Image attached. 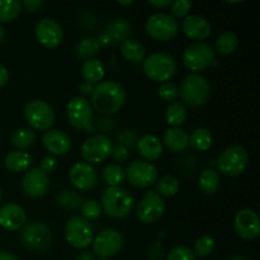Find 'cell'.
<instances>
[{"instance_id":"43","label":"cell","mask_w":260,"mask_h":260,"mask_svg":"<svg viewBox=\"0 0 260 260\" xmlns=\"http://www.w3.org/2000/svg\"><path fill=\"white\" fill-rule=\"evenodd\" d=\"M139 139V135H137V132L135 129H123V131H121L117 135L118 144L121 146L126 147V149H131V147L136 146Z\"/></svg>"},{"instance_id":"7","label":"cell","mask_w":260,"mask_h":260,"mask_svg":"<svg viewBox=\"0 0 260 260\" xmlns=\"http://www.w3.org/2000/svg\"><path fill=\"white\" fill-rule=\"evenodd\" d=\"M113 141L106 134L91 135L81 146V156L88 164H101L106 161L113 150Z\"/></svg>"},{"instance_id":"11","label":"cell","mask_w":260,"mask_h":260,"mask_svg":"<svg viewBox=\"0 0 260 260\" xmlns=\"http://www.w3.org/2000/svg\"><path fill=\"white\" fill-rule=\"evenodd\" d=\"M66 114H68L69 122L74 128L88 131L93 126V107L84 96H74L68 103Z\"/></svg>"},{"instance_id":"59","label":"cell","mask_w":260,"mask_h":260,"mask_svg":"<svg viewBox=\"0 0 260 260\" xmlns=\"http://www.w3.org/2000/svg\"><path fill=\"white\" fill-rule=\"evenodd\" d=\"M95 260H108V259H103V258H99V259H95Z\"/></svg>"},{"instance_id":"3","label":"cell","mask_w":260,"mask_h":260,"mask_svg":"<svg viewBox=\"0 0 260 260\" xmlns=\"http://www.w3.org/2000/svg\"><path fill=\"white\" fill-rule=\"evenodd\" d=\"M142 70L150 80L165 83L174 76L177 60L168 52H154L142 61Z\"/></svg>"},{"instance_id":"46","label":"cell","mask_w":260,"mask_h":260,"mask_svg":"<svg viewBox=\"0 0 260 260\" xmlns=\"http://www.w3.org/2000/svg\"><path fill=\"white\" fill-rule=\"evenodd\" d=\"M56 168H57V160L53 156H45L42 160H41V168L43 173L48 175V173L55 172Z\"/></svg>"},{"instance_id":"49","label":"cell","mask_w":260,"mask_h":260,"mask_svg":"<svg viewBox=\"0 0 260 260\" xmlns=\"http://www.w3.org/2000/svg\"><path fill=\"white\" fill-rule=\"evenodd\" d=\"M22 7H24L28 12L35 13L43 7V2L42 0H24L22 3Z\"/></svg>"},{"instance_id":"29","label":"cell","mask_w":260,"mask_h":260,"mask_svg":"<svg viewBox=\"0 0 260 260\" xmlns=\"http://www.w3.org/2000/svg\"><path fill=\"white\" fill-rule=\"evenodd\" d=\"M239 46V38L231 30H225V32L221 33L217 37L215 43V52H217L218 55L228 56L231 55L234 51L238 48Z\"/></svg>"},{"instance_id":"14","label":"cell","mask_w":260,"mask_h":260,"mask_svg":"<svg viewBox=\"0 0 260 260\" xmlns=\"http://www.w3.org/2000/svg\"><path fill=\"white\" fill-rule=\"evenodd\" d=\"M128 183L137 188H149L157 182V168L146 160H136L128 165L126 170Z\"/></svg>"},{"instance_id":"23","label":"cell","mask_w":260,"mask_h":260,"mask_svg":"<svg viewBox=\"0 0 260 260\" xmlns=\"http://www.w3.org/2000/svg\"><path fill=\"white\" fill-rule=\"evenodd\" d=\"M140 155L147 160V161H154L157 160L162 155V144L156 136L154 135H144L140 137L136 145Z\"/></svg>"},{"instance_id":"36","label":"cell","mask_w":260,"mask_h":260,"mask_svg":"<svg viewBox=\"0 0 260 260\" xmlns=\"http://www.w3.org/2000/svg\"><path fill=\"white\" fill-rule=\"evenodd\" d=\"M22 3L19 0H0V23L12 22L19 15Z\"/></svg>"},{"instance_id":"5","label":"cell","mask_w":260,"mask_h":260,"mask_svg":"<svg viewBox=\"0 0 260 260\" xmlns=\"http://www.w3.org/2000/svg\"><path fill=\"white\" fill-rule=\"evenodd\" d=\"M216 52L207 42H194L183 52V63L188 70L198 74L215 62Z\"/></svg>"},{"instance_id":"1","label":"cell","mask_w":260,"mask_h":260,"mask_svg":"<svg viewBox=\"0 0 260 260\" xmlns=\"http://www.w3.org/2000/svg\"><path fill=\"white\" fill-rule=\"evenodd\" d=\"M127 93L121 83L114 80H104L96 84L91 93V104L98 113L109 117L117 113L123 107Z\"/></svg>"},{"instance_id":"58","label":"cell","mask_w":260,"mask_h":260,"mask_svg":"<svg viewBox=\"0 0 260 260\" xmlns=\"http://www.w3.org/2000/svg\"><path fill=\"white\" fill-rule=\"evenodd\" d=\"M0 202H2V190H0Z\"/></svg>"},{"instance_id":"6","label":"cell","mask_w":260,"mask_h":260,"mask_svg":"<svg viewBox=\"0 0 260 260\" xmlns=\"http://www.w3.org/2000/svg\"><path fill=\"white\" fill-rule=\"evenodd\" d=\"M248 151L240 145H231L221 152L217 159V168L228 177H239L248 167Z\"/></svg>"},{"instance_id":"42","label":"cell","mask_w":260,"mask_h":260,"mask_svg":"<svg viewBox=\"0 0 260 260\" xmlns=\"http://www.w3.org/2000/svg\"><path fill=\"white\" fill-rule=\"evenodd\" d=\"M165 260H196V255L192 249L185 245H179L169 251Z\"/></svg>"},{"instance_id":"40","label":"cell","mask_w":260,"mask_h":260,"mask_svg":"<svg viewBox=\"0 0 260 260\" xmlns=\"http://www.w3.org/2000/svg\"><path fill=\"white\" fill-rule=\"evenodd\" d=\"M81 211V217L85 218L86 221L89 220H96L99 216L102 215V206L94 200L84 201L83 205L80 206Z\"/></svg>"},{"instance_id":"21","label":"cell","mask_w":260,"mask_h":260,"mask_svg":"<svg viewBox=\"0 0 260 260\" xmlns=\"http://www.w3.org/2000/svg\"><path fill=\"white\" fill-rule=\"evenodd\" d=\"M182 29L190 40L203 42L211 35V24L201 15H187L182 22Z\"/></svg>"},{"instance_id":"41","label":"cell","mask_w":260,"mask_h":260,"mask_svg":"<svg viewBox=\"0 0 260 260\" xmlns=\"http://www.w3.org/2000/svg\"><path fill=\"white\" fill-rule=\"evenodd\" d=\"M160 98L165 102H175V99L179 96V88L175 83L173 81H165L161 83L157 90Z\"/></svg>"},{"instance_id":"15","label":"cell","mask_w":260,"mask_h":260,"mask_svg":"<svg viewBox=\"0 0 260 260\" xmlns=\"http://www.w3.org/2000/svg\"><path fill=\"white\" fill-rule=\"evenodd\" d=\"M137 218L142 223H154L161 218L165 212V202L154 190H149L137 207Z\"/></svg>"},{"instance_id":"13","label":"cell","mask_w":260,"mask_h":260,"mask_svg":"<svg viewBox=\"0 0 260 260\" xmlns=\"http://www.w3.org/2000/svg\"><path fill=\"white\" fill-rule=\"evenodd\" d=\"M94 254L103 259H109L118 254L123 248V236L116 229H106L102 230L93 239Z\"/></svg>"},{"instance_id":"44","label":"cell","mask_w":260,"mask_h":260,"mask_svg":"<svg viewBox=\"0 0 260 260\" xmlns=\"http://www.w3.org/2000/svg\"><path fill=\"white\" fill-rule=\"evenodd\" d=\"M192 5L190 0H175L170 4V9L174 17H187L188 13L192 9Z\"/></svg>"},{"instance_id":"48","label":"cell","mask_w":260,"mask_h":260,"mask_svg":"<svg viewBox=\"0 0 260 260\" xmlns=\"http://www.w3.org/2000/svg\"><path fill=\"white\" fill-rule=\"evenodd\" d=\"M96 127H98V129H101L102 132H109L112 131V129H114L116 123H114V119H112L111 117H103V118H101L98 121Z\"/></svg>"},{"instance_id":"30","label":"cell","mask_w":260,"mask_h":260,"mask_svg":"<svg viewBox=\"0 0 260 260\" xmlns=\"http://www.w3.org/2000/svg\"><path fill=\"white\" fill-rule=\"evenodd\" d=\"M187 119V108L180 102H172L165 109V121L169 126L179 127Z\"/></svg>"},{"instance_id":"16","label":"cell","mask_w":260,"mask_h":260,"mask_svg":"<svg viewBox=\"0 0 260 260\" xmlns=\"http://www.w3.org/2000/svg\"><path fill=\"white\" fill-rule=\"evenodd\" d=\"M236 234L244 240H254L260 235V218L254 210H240L234 220Z\"/></svg>"},{"instance_id":"19","label":"cell","mask_w":260,"mask_h":260,"mask_svg":"<svg viewBox=\"0 0 260 260\" xmlns=\"http://www.w3.org/2000/svg\"><path fill=\"white\" fill-rule=\"evenodd\" d=\"M50 188V179L46 173L40 168L27 170L22 179V189L27 196L32 198H40L47 193Z\"/></svg>"},{"instance_id":"18","label":"cell","mask_w":260,"mask_h":260,"mask_svg":"<svg viewBox=\"0 0 260 260\" xmlns=\"http://www.w3.org/2000/svg\"><path fill=\"white\" fill-rule=\"evenodd\" d=\"M70 183L79 190H90L98 183V174L93 165L85 161L75 162L69 172Z\"/></svg>"},{"instance_id":"22","label":"cell","mask_w":260,"mask_h":260,"mask_svg":"<svg viewBox=\"0 0 260 260\" xmlns=\"http://www.w3.org/2000/svg\"><path fill=\"white\" fill-rule=\"evenodd\" d=\"M42 144L45 149L52 155H65L71 149V140L68 134L61 129H48L42 136Z\"/></svg>"},{"instance_id":"24","label":"cell","mask_w":260,"mask_h":260,"mask_svg":"<svg viewBox=\"0 0 260 260\" xmlns=\"http://www.w3.org/2000/svg\"><path fill=\"white\" fill-rule=\"evenodd\" d=\"M164 145L173 152H182L189 146V135L180 127L168 128L164 134Z\"/></svg>"},{"instance_id":"8","label":"cell","mask_w":260,"mask_h":260,"mask_svg":"<svg viewBox=\"0 0 260 260\" xmlns=\"http://www.w3.org/2000/svg\"><path fill=\"white\" fill-rule=\"evenodd\" d=\"M24 118L38 131H48L55 123L56 114L52 107L42 99L28 102L24 107Z\"/></svg>"},{"instance_id":"56","label":"cell","mask_w":260,"mask_h":260,"mask_svg":"<svg viewBox=\"0 0 260 260\" xmlns=\"http://www.w3.org/2000/svg\"><path fill=\"white\" fill-rule=\"evenodd\" d=\"M117 4L123 5V7H128V5L134 4V2H132V0H128V2H122V0H118V2H117Z\"/></svg>"},{"instance_id":"4","label":"cell","mask_w":260,"mask_h":260,"mask_svg":"<svg viewBox=\"0 0 260 260\" xmlns=\"http://www.w3.org/2000/svg\"><path fill=\"white\" fill-rule=\"evenodd\" d=\"M210 84L207 79L201 74H188L179 89V95H182L183 101L193 108H198L206 104L210 98Z\"/></svg>"},{"instance_id":"32","label":"cell","mask_w":260,"mask_h":260,"mask_svg":"<svg viewBox=\"0 0 260 260\" xmlns=\"http://www.w3.org/2000/svg\"><path fill=\"white\" fill-rule=\"evenodd\" d=\"M56 203L63 210H78L83 205V197L78 194V192L71 189H63L56 196Z\"/></svg>"},{"instance_id":"34","label":"cell","mask_w":260,"mask_h":260,"mask_svg":"<svg viewBox=\"0 0 260 260\" xmlns=\"http://www.w3.org/2000/svg\"><path fill=\"white\" fill-rule=\"evenodd\" d=\"M36 140V134L33 129L27 128V127H22V128L15 129L12 134V137H10V141H12V145L17 149H27V147H30L33 145Z\"/></svg>"},{"instance_id":"54","label":"cell","mask_w":260,"mask_h":260,"mask_svg":"<svg viewBox=\"0 0 260 260\" xmlns=\"http://www.w3.org/2000/svg\"><path fill=\"white\" fill-rule=\"evenodd\" d=\"M0 260H19V259H18L14 254L10 253V251L2 250L0 251Z\"/></svg>"},{"instance_id":"25","label":"cell","mask_w":260,"mask_h":260,"mask_svg":"<svg viewBox=\"0 0 260 260\" xmlns=\"http://www.w3.org/2000/svg\"><path fill=\"white\" fill-rule=\"evenodd\" d=\"M104 33L109 38L111 43H122L128 40V38H131L132 27L128 20L123 19V18H117V19H113L107 25Z\"/></svg>"},{"instance_id":"27","label":"cell","mask_w":260,"mask_h":260,"mask_svg":"<svg viewBox=\"0 0 260 260\" xmlns=\"http://www.w3.org/2000/svg\"><path fill=\"white\" fill-rule=\"evenodd\" d=\"M104 74H106V69L103 63L96 58H89L83 63V68H81V75L84 80L91 85L101 83L102 79L104 78Z\"/></svg>"},{"instance_id":"39","label":"cell","mask_w":260,"mask_h":260,"mask_svg":"<svg viewBox=\"0 0 260 260\" xmlns=\"http://www.w3.org/2000/svg\"><path fill=\"white\" fill-rule=\"evenodd\" d=\"M215 249V240L210 235H202L196 240L194 244V255L200 258L210 255Z\"/></svg>"},{"instance_id":"37","label":"cell","mask_w":260,"mask_h":260,"mask_svg":"<svg viewBox=\"0 0 260 260\" xmlns=\"http://www.w3.org/2000/svg\"><path fill=\"white\" fill-rule=\"evenodd\" d=\"M179 180L174 175H165L156 182V190L160 197H173L179 192Z\"/></svg>"},{"instance_id":"55","label":"cell","mask_w":260,"mask_h":260,"mask_svg":"<svg viewBox=\"0 0 260 260\" xmlns=\"http://www.w3.org/2000/svg\"><path fill=\"white\" fill-rule=\"evenodd\" d=\"M4 37H5V29H4V27L0 24V43L4 41Z\"/></svg>"},{"instance_id":"20","label":"cell","mask_w":260,"mask_h":260,"mask_svg":"<svg viewBox=\"0 0 260 260\" xmlns=\"http://www.w3.org/2000/svg\"><path fill=\"white\" fill-rule=\"evenodd\" d=\"M27 225V213L17 203H7L0 208V226L5 230L15 231Z\"/></svg>"},{"instance_id":"47","label":"cell","mask_w":260,"mask_h":260,"mask_svg":"<svg viewBox=\"0 0 260 260\" xmlns=\"http://www.w3.org/2000/svg\"><path fill=\"white\" fill-rule=\"evenodd\" d=\"M164 255V249L160 243H152V245L147 249V259L149 260H161Z\"/></svg>"},{"instance_id":"9","label":"cell","mask_w":260,"mask_h":260,"mask_svg":"<svg viewBox=\"0 0 260 260\" xmlns=\"http://www.w3.org/2000/svg\"><path fill=\"white\" fill-rule=\"evenodd\" d=\"M65 236L68 243L74 249L83 250L93 243L94 231L89 221L81 216H74L66 223Z\"/></svg>"},{"instance_id":"33","label":"cell","mask_w":260,"mask_h":260,"mask_svg":"<svg viewBox=\"0 0 260 260\" xmlns=\"http://www.w3.org/2000/svg\"><path fill=\"white\" fill-rule=\"evenodd\" d=\"M189 145L197 151H206L212 146V135L207 128H196L189 136Z\"/></svg>"},{"instance_id":"31","label":"cell","mask_w":260,"mask_h":260,"mask_svg":"<svg viewBox=\"0 0 260 260\" xmlns=\"http://www.w3.org/2000/svg\"><path fill=\"white\" fill-rule=\"evenodd\" d=\"M220 183L221 179L217 170L212 169V168H207V169L201 173L200 188L206 194H213V193L217 192V189L220 188Z\"/></svg>"},{"instance_id":"35","label":"cell","mask_w":260,"mask_h":260,"mask_svg":"<svg viewBox=\"0 0 260 260\" xmlns=\"http://www.w3.org/2000/svg\"><path fill=\"white\" fill-rule=\"evenodd\" d=\"M126 178V172L121 165L109 164L103 170V179L108 184V187H119Z\"/></svg>"},{"instance_id":"38","label":"cell","mask_w":260,"mask_h":260,"mask_svg":"<svg viewBox=\"0 0 260 260\" xmlns=\"http://www.w3.org/2000/svg\"><path fill=\"white\" fill-rule=\"evenodd\" d=\"M99 48H101V45L98 42V38L89 36V37H84L78 43V46H76V53L80 57L89 60V58L93 57L98 52Z\"/></svg>"},{"instance_id":"52","label":"cell","mask_w":260,"mask_h":260,"mask_svg":"<svg viewBox=\"0 0 260 260\" xmlns=\"http://www.w3.org/2000/svg\"><path fill=\"white\" fill-rule=\"evenodd\" d=\"M149 4L155 8H167L172 4V2L170 0H150Z\"/></svg>"},{"instance_id":"57","label":"cell","mask_w":260,"mask_h":260,"mask_svg":"<svg viewBox=\"0 0 260 260\" xmlns=\"http://www.w3.org/2000/svg\"><path fill=\"white\" fill-rule=\"evenodd\" d=\"M228 260H249V259L243 255H235V256H231V258H229Z\"/></svg>"},{"instance_id":"51","label":"cell","mask_w":260,"mask_h":260,"mask_svg":"<svg viewBox=\"0 0 260 260\" xmlns=\"http://www.w3.org/2000/svg\"><path fill=\"white\" fill-rule=\"evenodd\" d=\"M8 80H9V73H8L7 68L3 65H0V88H3L4 85H7Z\"/></svg>"},{"instance_id":"53","label":"cell","mask_w":260,"mask_h":260,"mask_svg":"<svg viewBox=\"0 0 260 260\" xmlns=\"http://www.w3.org/2000/svg\"><path fill=\"white\" fill-rule=\"evenodd\" d=\"M76 260H95V255L91 251H83L81 254H79Z\"/></svg>"},{"instance_id":"28","label":"cell","mask_w":260,"mask_h":260,"mask_svg":"<svg viewBox=\"0 0 260 260\" xmlns=\"http://www.w3.org/2000/svg\"><path fill=\"white\" fill-rule=\"evenodd\" d=\"M121 53L126 60L131 62H141L145 60V46L135 38H128L121 45Z\"/></svg>"},{"instance_id":"50","label":"cell","mask_w":260,"mask_h":260,"mask_svg":"<svg viewBox=\"0 0 260 260\" xmlns=\"http://www.w3.org/2000/svg\"><path fill=\"white\" fill-rule=\"evenodd\" d=\"M93 89H94V86L91 85V84L85 83V81H84L83 84H80V85H79V93L81 94L80 96H84V98H85L86 95H91V93H93Z\"/></svg>"},{"instance_id":"45","label":"cell","mask_w":260,"mask_h":260,"mask_svg":"<svg viewBox=\"0 0 260 260\" xmlns=\"http://www.w3.org/2000/svg\"><path fill=\"white\" fill-rule=\"evenodd\" d=\"M111 156L113 157L114 161H117V162L126 161L129 156L128 149H126V147L118 145V146L113 147V150H112V152H111Z\"/></svg>"},{"instance_id":"2","label":"cell","mask_w":260,"mask_h":260,"mask_svg":"<svg viewBox=\"0 0 260 260\" xmlns=\"http://www.w3.org/2000/svg\"><path fill=\"white\" fill-rule=\"evenodd\" d=\"M102 210L112 218H124L134 208V198L121 187H108L102 193Z\"/></svg>"},{"instance_id":"12","label":"cell","mask_w":260,"mask_h":260,"mask_svg":"<svg viewBox=\"0 0 260 260\" xmlns=\"http://www.w3.org/2000/svg\"><path fill=\"white\" fill-rule=\"evenodd\" d=\"M20 241L23 246L29 250L43 251L52 243V235L45 223L30 222L22 229Z\"/></svg>"},{"instance_id":"26","label":"cell","mask_w":260,"mask_h":260,"mask_svg":"<svg viewBox=\"0 0 260 260\" xmlns=\"http://www.w3.org/2000/svg\"><path fill=\"white\" fill-rule=\"evenodd\" d=\"M33 160L28 152L23 150H14V151L8 152L4 159V164L8 170L14 173L27 172L32 165Z\"/></svg>"},{"instance_id":"17","label":"cell","mask_w":260,"mask_h":260,"mask_svg":"<svg viewBox=\"0 0 260 260\" xmlns=\"http://www.w3.org/2000/svg\"><path fill=\"white\" fill-rule=\"evenodd\" d=\"M36 37L38 42L47 48H55L62 42L63 30L53 18H43L36 25Z\"/></svg>"},{"instance_id":"10","label":"cell","mask_w":260,"mask_h":260,"mask_svg":"<svg viewBox=\"0 0 260 260\" xmlns=\"http://www.w3.org/2000/svg\"><path fill=\"white\" fill-rule=\"evenodd\" d=\"M179 25L173 15L167 13L152 14L146 22V32L152 40L167 42L177 36Z\"/></svg>"}]
</instances>
